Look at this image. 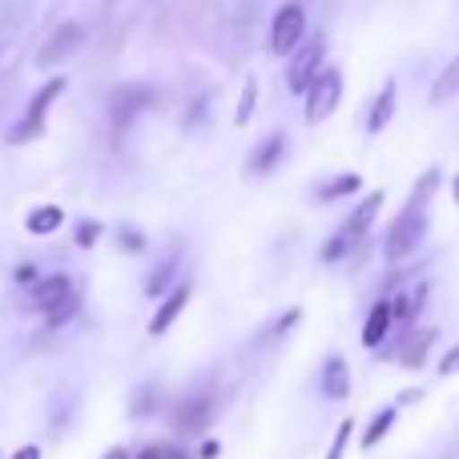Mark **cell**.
Segmentation results:
<instances>
[{"label":"cell","instance_id":"f35d334b","mask_svg":"<svg viewBox=\"0 0 459 459\" xmlns=\"http://www.w3.org/2000/svg\"><path fill=\"white\" fill-rule=\"evenodd\" d=\"M105 4H113V0H105Z\"/></svg>","mask_w":459,"mask_h":459},{"label":"cell","instance_id":"9a60e30c","mask_svg":"<svg viewBox=\"0 0 459 459\" xmlns=\"http://www.w3.org/2000/svg\"><path fill=\"white\" fill-rule=\"evenodd\" d=\"M395 81H387V85L379 89V97L371 101V109H367V134H383L387 129V121L395 117Z\"/></svg>","mask_w":459,"mask_h":459},{"label":"cell","instance_id":"484cf974","mask_svg":"<svg viewBox=\"0 0 459 459\" xmlns=\"http://www.w3.org/2000/svg\"><path fill=\"white\" fill-rule=\"evenodd\" d=\"M77 310H81V290H77V286H73V294H69V299H65V302H56V307L48 310L45 318H48V326H65L73 315H77Z\"/></svg>","mask_w":459,"mask_h":459},{"label":"cell","instance_id":"74e56055","mask_svg":"<svg viewBox=\"0 0 459 459\" xmlns=\"http://www.w3.org/2000/svg\"><path fill=\"white\" fill-rule=\"evenodd\" d=\"M452 186H455V206H459V178H455V182H452Z\"/></svg>","mask_w":459,"mask_h":459},{"label":"cell","instance_id":"d6a6232c","mask_svg":"<svg viewBox=\"0 0 459 459\" xmlns=\"http://www.w3.org/2000/svg\"><path fill=\"white\" fill-rule=\"evenodd\" d=\"M97 238H101V226L97 222H81L77 226V246H93Z\"/></svg>","mask_w":459,"mask_h":459},{"label":"cell","instance_id":"ac0fdd59","mask_svg":"<svg viewBox=\"0 0 459 459\" xmlns=\"http://www.w3.org/2000/svg\"><path fill=\"white\" fill-rule=\"evenodd\" d=\"M178 270H182V254H169V258L161 262L150 278H145V294H150V299L169 294V290H174V282H178Z\"/></svg>","mask_w":459,"mask_h":459},{"label":"cell","instance_id":"e575fe53","mask_svg":"<svg viewBox=\"0 0 459 459\" xmlns=\"http://www.w3.org/2000/svg\"><path fill=\"white\" fill-rule=\"evenodd\" d=\"M13 459H40V447H37V444H29V447H21V452H16Z\"/></svg>","mask_w":459,"mask_h":459},{"label":"cell","instance_id":"f1b7e54d","mask_svg":"<svg viewBox=\"0 0 459 459\" xmlns=\"http://www.w3.org/2000/svg\"><path fill=\"white\" fill-rule=\"evenodd\" d=\"M117 242L126 246V254H145V238L137 234V230H129V226L117 230Z\"/></svg>","mask_w":459,"mask_h":459},{"label":"cell","instance_id":"7a4b0ae2","mask_svg":"<svg viewBox=\"0 0 459 459\" xmlns=\"http://www.w3.org/2000/svg\"><path fill=\"white\" fill-rule=\"evenodd\" d=\"M65 77H53L48 85H40L37 93H32V101H29V109H24V117H21V126H13L4 134V142L8 145H24V142H32V137H40L45 134V117H48V109H53V101L65 93Z\"/></svg>","mask_w":459,"mask_h":459},{"label":"cell","instance_id":"d4e9b609","mask_svg":"<svg viewBox=\"0 0 459 459\" xmlns=\"http://www.w3.org/2000/svg\"><path fill=\"white\" fill-rule=\"evenodd\" d=\"M254 105H258V81H254V77H246L242 101H238V109H234V126H238V129H242V126H250V117H254Z\"/></svg>","mask_w":459,"mask_h":459},{"label":"cell","instance_id":"4dcf8cb0","mask_svg":"<svg viewBox=\"0 0 459 459\" xmlns=\"http://www.w3.org/2000/svg\"><path fill=\"white\" fill-rule=\"evenodd\" d=\"M436 371L444 375V379H452V375L459 371V347H452V351H447L444 359H439V367H436Z\"/></svg>","mask_w":459,"mask_h":459},{"label":"cell","instance_id":"f546056e","mask_svg":"<svg viewBox=\"0 0 459 459\" xmlns=\"http://www.w3.org/2000/svg\"><path fill=\"white\" fill-rule=\"evenodd\" d=\"M153 403H158V387H142L134 399V415H150Z\"/></svg>","mask_w":459,"mask_h":459},{"label":"cell","instance_id":"9c48e42d","mask_svg":"<svg viewBox=\"0 0 459 459\" xmlns=\"http://www.w3.org/2000/svg\"><path fill=\"white\" fill-rule=\"evenodd\" d=\"M379 210H383V190H375L371 198H363L355 210H351V218L339 226V234L347 238L351 246H359V242H363V238H367V230L375 226V218H379Z\"/></svg>","mask_w":459,"mask_h":459},{"label":"cell","instance_id":"5bb4252c","mask_svg":"<svg viewBox=\"0 0 459 459\" xmlns=\"http://www.w3.org/2000/svg\"><path fill=\"white\" fill-rule=\"evenodd\" d=\"M439 339V331L436 326H423V331H415L411 339L403 342V351H399V363L407 367V371H420L423 363H428V351H431V342Z\"/></svg>","mask_w":459,"mask_h":459},{"label":"cell","instance_id":"ba28073f","mask_svg":"<svg viewBox=\"0 0 459 459\" xmlns=\"http://www.w3.org/2000/svg\"><path fill=\"white\" fill-rule=\"evenodd\" d=\"M150 101H153V93L145 85H121V89H113V97H109V121L117 129H126L129 121H134Z\"/></svg>","mask_w":459,"mask_h":459},{"label":"cell","instance_id":"cb8c5ba5","mask_svg":"<svg viewBox=\"0 0 459 459\" xmlns=\"http://www.w3.org/2000/svg\"><path fill=\"white\" fill-rule=\"evenodd\" d=\"M391 423H395V407H383V411L371 420V428L363 431V447H367V452H371L375 444H383V436L391 431Z\"/></svg>","mask_w":459,"mask_h":459},{"label":"cell","instance_id":"603a6c76","mask_svg":"<svg viewBox=\"0 0 459 459\" xmlns=\"http://www.w3.org/2000/svg\"><path fill=\"white\" fill-rule=\"evenodd\" d=\"M299 318H302V310H299V307H290V310H286L282 318H278V323L262 326V334H258V339H254V342H258V347H266V342H278V339H282L286 331H290L294 323H299Z\"/></svg>","mask_w":459,"mask_h":459},{"label":"cell","instance_id":"52a82bcc","mask_svg":"<svg viewBox=\"0 0 459 459\" xmlns=\"http://www.w3.org/2000/svg\"><path fill=\"white\" fill-rule=\"evenodd\" d=\"M210 420H214V395H206V391H198V395L182 399V403L174 407V428L182 431V436H198V431H206Z\"/></svg>","mask_w":459,"mask_h":459},{"label":"cell","instance_id":"4316f807","mask_svg":"<svg viewBox=\"0 0 459 459\" xmlns=\"http://www.w3.org/2000/svg\"><path fill=\"white\" fill-rule=\"evenodd\" d=\"M351 250H355V246H351L347 238H342L339 230H334V234H331V238H326V242H323V254H318V258H323L326 266H331V262H342V258H347Z\"/></svg>","mask_w":459,"mask_h":459},{"label":"cell","instance_id":"7402d4cb","mask_svg":"<svg viewBox=\"0 0 459 459\" xmlns=\"http://www.w3.org/2000/svg\"><path fill=\"white\" fill-rule=\"evenodd\" d=\"M61 222H65L61 206H37L24 226H29V234H53V230H61Z\"/></svg>","mask_w":459,"mask_h":459},{"label":"cell","instance_id":"30bf717a","mask_svg":"<svg viewBox=\"0 0 459 459\" xmlns=\"http://www.w3.org/2000/svg\"><path fill=\"white\" fill-rule=\"evenodd\" d=\"M428 294H431V286L423 282H415V286H407V290H399L395 299L387 302V310H391V323H399V326H411L415 318H420V310L428 307Z\"/></svg>","mask_w":459,"mask_h":459},{"label":"cell","instance_id":"6da1fadb","mask_svg":"<svg viewBox=\"0 0 459 459\" xmlns=\"http://www.w3.org/2000/svg\"><path fill=\"white\" fill-rule=\"evenodd\" d=\"M423 238H428V210H407L391 222L387 238H383V254H387L391 266H399V262H411L415 254H420Z\"/></svg>","mask_w":459,"mask_h":459},{"label":"cell","instance_id":"d590c367","mask_svg":"<svg viewBox=\"0 0 459 459\" xmlns=\"http://www.w3.org/2000/svg\"><path fill=\"white\" fill-rule=\"evenodd\" d=\"M420 395H423V391H403V395H399V403H420Z\"/></svg>","mask_w":459,"mask_h":459},{"label":"cell","instance_id":"8992f818","mask_svg":"<svg viewBox=\"0 0 459 459\" xmlns=\"http://www.w3.org/2000/svg\"><path fill=\"white\" fill-rule=\"evenodd\" d=\"M85 45V29H81L77 21H65L61 29L53 32V37L45 40V48H40V56H37V65L40 69H53V65H61V61H69L77 48Z\"/></svg>","mask_w":459,"mask_h":459},{"label":"cell","instance_id":"277c9868","mask_svg":"<svg viewBox=\"0 0 459 459\" xmlns=\"http://www.w3.org/2000/svg\"><path fill=\"white\" fill-rule=\"evenodd\" d=\"M323 56H326V37H323V32L307 37L299 48H294L290 69H286V85H290L294 97L307 93V85L318 77V73H323Z\"/></svg>","mask_w":459,"mask_h":459},{"label":"cell","instance_id":"4fadbf2b","mask_svg":"<svg viewBox=\"0 0 459 459\" xmlns=\"http://www.w3.org/2000/svg\"><path fill=\"white\" fill-rule=\"evenodd\" d=\"M282 145H286L282 134L262 137V142L254 145V153L246 158V174H270V169L278 166V158H282Z\"/></svg>","mask_w":459,"mask_h":459},{"label":"cell","instance_id":"e0dca14e","mask_svg":"<svg viewBox=\"0 0 459 459\" xmlns=\"http://www.w3.org/2000/svg\"><path fill=\"white\" fill-rule=\"evenodd\" d=\"M455 93H459V53H455L452 61L444 65V69H439V77L431 81V93H428V101H431V105H447Z\"/></svg>","mask_w":459,"mask_h":459},{"label":"cell","instance_id":"2e32d148","mask_svg":"<svg viewBox=\"0 0 459 459\" xmlns=\"http://www.w3.org/2000/svg\"><path fill=\"white\" fill-rule=\"evenodd\" d=\"M323 395L326 399H347L351 395V371H347V359L331 355L323 367Z\"/></svg>","mask_w":459,"mask_h":459},{"label":"cell","instance_id":"8fae6325","mask_svg":"<svg viewBox=\"0 0 459 459\" xmlns=\"http://www.w3.org/2000/svg\"><path fill=\"white\" fill-rule=\"evenodd\" d=\"M190 294H194V286H190V282H178L174 290H169L166 299H161L158 315L150 318V334H153V339H158V334H166L169 326H174L178 318H182V310H186V302H190Z\"/></svg>","mask_w":459,"mask_h":459},{"label":"cell","instance_id":"1f68e13d","mask_svg":"<svg viewBox=\"0 0 459 459\" xmlns=\"http://www.w3.org/2000/svg\"><path fill=\"white\" fill-rule=\"evenodd\" d=\"M206 105H214V97H198L190 109V117H186V129H198L202 126V113H206Z\"/></svg>","mask_w":459,"mask_h":459},{"label":"cell","instance_id":"5b68a950","mask_svg":"<svg viewBox=\"0 0 459 459\" xmlns=\"http://www.w3.org/2000/svg\"><path fill=\"white\" fill-rule=\"evenodd\" d=\"M302 40H307V13L299 4H282L274 13V21H270V37H266L270 56H290Z\"/></svg>","mask_w":459,"mask_h":459},{"label":"cell","instance_id":"8d00e7d4","mask_svg":"<svg viewBox=\"0 0 459 459\" xmlns=\"http://www.w3.org/2000/svg\"><path fill=\"white\" fill-rule=\"evenodd\" d=\"M101 459H129V452H126V447H113V452H105Z\"/></svg>","mask_w":459,"mask_h":459},{"label":"cell","instance_id":"ffe728a7","mask_svg":"<svg viewBox=\"0 0 459 459\" xmlns=\"http://www.w3.org/2000/svg\"><path fill=\"white\" fill-rule=\"evenodd\" d=\"M363 190V178L359 174H339V178H331V182H323L315 190V202H334V198H351V194H359Z\"/></svg>","mask_w":459,"mask_h":459},{"label":"cell","instance_id":"836d02e7","mask_svg":"<svg viewBox=\"0 0 459 459\" xmlns=\"http://www.w3.org/2000/svg\"><path fill=\"white\" fill-rule=\"evenodd\" d=\"M16 278H21L24 286H32V282H37V270H32V266H21V270H16Z\"/></svg>","mask_w":459,"mask_h":459},{"label":"cell","instance_id":"83f0119b","mask_svg":"<svg viewBox=\"0 0 459 459\" xmlns=\"http://www.w3.org/2000/svg\"><path fill=\"white\" fill-rule=\"evenodd\" d=\"M351 431H355V423H351V420H342V423H339V436H334V439H331V447H326V459H342V455H347Z\"/></svg>","mask_w":459,"mask_h":459},{"label":"cell","instance_id":"7c38bea8","mask_svg":"<svg viewBox=\"0 0 459 459\" xmlns=\"http://www.w3.org/2000/svg\"><path fill=\"white\" fill-rule=\"evenodd\" d=\"M73 294V278L69 274H48V278H40L37 286H32V302H37L40 310H53L56 302H65Z\"/></svg>","mask_w":459,"mask_h":459},{"label":"cell","instance_id":"3957f363","mask_svg":"<svg viewBox=\"0 0 459 459\" xmlns=\"http://www.w3.org/2000/svg\"><path fill=\"white\" fill-rule=\"evenodd\" d=\"M342 101V73L339 69H323L302 93V113H307V126H323Z\"/></svg>","mask_w":459,"mask_h":459},{"label":"cell","instance_id":"44dd1931","mask_svg":"<svg viewBox=\"0 0 459 459\" xmlns=\"http://www.w3.org/2000/svg\"><path fill=\"white\" fill-rule=\"evenodd\" d=\"M436 190H439V169H423L415 190H411V198H407V210H428V202L436 198Z\"/></svg>","mask_w":459,"mask_h":459},{"label":"cell","instance_id":"d6986e66","mask_svg":"<svg viewBox=\"0 0 459 459\" xmlns=\"http://www.w3.org/2000/svg\"><path fill=\"white\" fill-rule=\"evenodd\" d=\"M387 331H391V310H387V302H375L371 315H367V323H363V347L367 351L379 347V342L387 339Z\"/></svg>","mask_w":459,"mask_h":459}]
</instances>
